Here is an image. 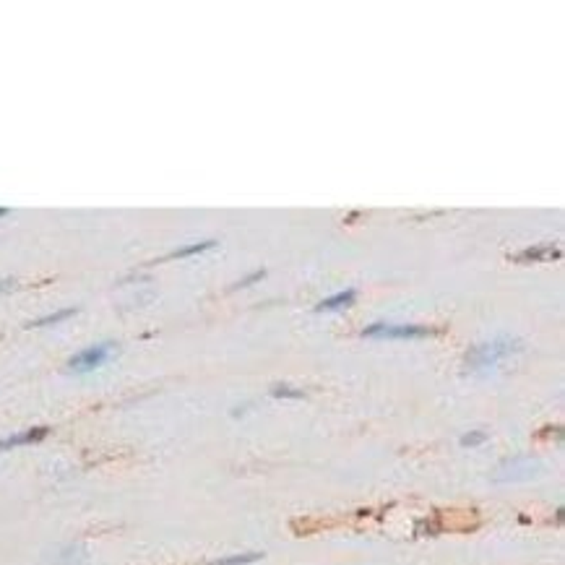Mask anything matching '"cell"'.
Segmentation results:
<instances>
[{
  "label": "cell",
  "mask_w": 565,
  "mask_h": 565,
  "mask_svg": "<svg viewBox=\"0 0 565 565\" xmlns=\"http://www.w3.org/2000/svg\"><path fill=\"white\" fill-rule=\"evenodd\" d=\"M216 245L214 240H203V243H193V245H185V247H177L172 250L170 258H185V256H195V253H203V250H211Z\"/></svg>",
  "instance_id": "obj_9"
},
{
  "label": "cell",
  "mask_w": 565,
  "mask_h": 565,
  "mask_svg": "<svg viewBox=\"0 0 565 565\" xmlns=\"http://www.w3.org/2000/svg\"><path fill=\"white\" fill-rule=\"evenodd\" d=\"M537 471H539V461L529 459V456H516V459L501 464L498 480H532Z\"/></svg>",
  "instance_id": "obj_4"
},
{
  "label": "cell",
  "mask_w": 565,
  "mask_h": 565,
  "mask_svg": "<svg viewBox=\"0 0 565 565\" xmlns=\"http://www.w3.org/2000/svg\"><path fill=\"white\" fill-rule=\"evenodd\" d=\"M354 299H357V292H354V289H344V292H336V295H331V297L320 299L318 305H315V310H318V313H323V310H342V308L354 305Z\"/></svg>",
  "instance_id": "obj_7"
},
{
  "label": "cell",
  "mask_w": 565,
  "mask_h": 565,
  "mask_svg": "<svg viewBox=\"0 0 565 565\" xmlns=\"http://www.w3.org/2000/svg\"><path fill=\"white\" fill-rule=\"evenodd\" d=\"M258 279H263V271H256V274H250V277L240 279V281H237L235 287H237V289H240V287H250V284H253V281H258Z\"/></svg>",
  "instance_id": "obj_13"
},
{
  "label": "cell",
  "mask_w": 565,
  "mask_h": 565,
  "mask_svg": "<svg viewBox=\"0 0 565 565\" xmlns=\"http://www.w3.org/2000/svg\"><path fill=\"white\" fill-rule=\"evenodd\" d=\"M261 560L258 553H245V555H229V557H222V560H214L211 565H250Z\"/></svg>",
  "instance_id": "obj_10"
},
{
  "label": "cell",
  "mask_w": 565,
  "mask_h": 565,
  "mask_svg": "<svg viewBox=\"0 0 565 565\" xmlns=\"http://www.w3.org/2000/svg\"><path fill=\"white\" fill-rule=\"evenodd\" d=\"M487 440V433H482V430H474V433H467V435L461 437V446L464 448H474V446H482Z\"/></svg>",
  "instance_id": "obj_11"
},
{
  "label": "cell",
  "mask_w": 565,
  "mask_h": 565,
  "mask_svg": "<svg viewBox=\"0 0 565 565\" xmlns=\"http://www.w3.org/2000/svg\"><path fill=\"white\" fill-rule=\"evenodd\" d=\"M521 347L516 339H508V336H501V339H492L487 344H477L469 354H467V365L469 370H477V373H485V370H492L498 367L503 360H508L513 352H519Z\"/></svg>",
  "instance_id": "obj_1"
},
{
  "label": "cell",
  "mask_w": 565,
  "mask_h": 565,
  "mask_svg": "<svg viewBox=\"0 0 565 565\" xmlns=\"http://www.w3.org/2000/svg\"><path fill=\"white\" fill-rule=\"evenodd\" d=\"M271 394L279 396V399H281V396H284V399H302V396H305L299 388H292V385H274Z\"/></svg>",
  "instance_id": "obj_12"
},
{
  "label": "cell",
  "mask_w": 565,
  "mask_h": 565,
  "mask_svg": "<svg viewBox=\"0 0 565 565\" xmlns=\"http://www.w3.org/2000/svg\"><path fill=\"white\" fill-rule=\"evenodd\" d=\"M115 352H118V347H115L112 342L92 344V347H86V349H81V352H76L73 357L68 360V370L76 375L94 373V370H99V367H102V365H105Z\"/></svg>",
  "instance_id": "obj_2"
},
{
  "label": "cell",
  "mask_w": 565,
  "mask_h": 565,
  "mask_svg": "<svg viewBox=\"0 0 565 565\" xmlns=\"http://www.w3.org/2000/svg\"><path fill=\"white\" fill-rule=\"evenodd\" d=\"M6 214H8V209H0V219H3V216H6Z\"/></svg>",
  "instance_id": "obj_15"
},
{
  "label": "cell",
  "mask_w": 565,
  "mask_h": 565,
  "mask_svg": "<svg viewBox=\"0 0 565 565\" xmlns=\"http://www.w3.org/2000/svg\"><path fill=\"white\" fill-rule=\"evenodd\" d=\"M50 430L47 427H32L26 433H16V435H8V437H0V453L3 451H11V448H19V446H29V443H37L42 440Z\"/></svg>",
  "instance_id": "obj_5"
},
{
  "label": "cell",
  "mask_w": 565,
  "mask_h": 565,
  "mask_svg": "<svg viewBox=\"0 0 565 565\" xmlns=\"http://www.w3.org/2000/svg\"><path fill=\"white\" fill-rule=\"evenodd\" d=\"M363 333L365 336H378V339H425L437 331L430 326H417V323H373Z\"/></svg>",
  "instance_id": "obj_3"
},
{
  "label": "cell",
  "mask_w": 565,
  "mask_h": 565,
  "mask_svg": "<svg viewBox=\"0 0 565 565\" xmlns=\"http://www.w3.org/2000/svg\"><path fill=\"white\" fill-rule=\"evenodd\" d=\"M557 258H560V247L537 245L521 250L519 256H513V261H519V263H542V261H557Z\"/></svg>",
  "instance_id": "obj_6"
},
{
  "label": "cell",
  "mask_w": 565,
  "mask_h": 565,
  "mask_svg": "<svg viewBox=\"0 0 565 565\" xmlns=\"http://www.w3.org/2000/svg\"><path fill=\"white\" fill-rule=\"evenodd\" d=\"M71 315H76V308L58 310V313H50V315H42V318L32 320V323H29V329H42V326H55V323H60V320L71 318Z\"/></svg>",
  "instance_id": "obj_8"
},
{
  "label": "cell",
  "mask_w": 565,
  "mask_h": 565,
  "mask_svg": "<svg viewBox=\"0 0 565 565\" xmlns=\"http://www.w3.org/2000/svg\"><path fill=\"white\" fill-rule=\"evenodd\" d=\"M13 287H16V281H13V279H3V277H0V295L11 292Z\"/></svg>",
  "instance_id": "obj_14"
}]
</instances>
